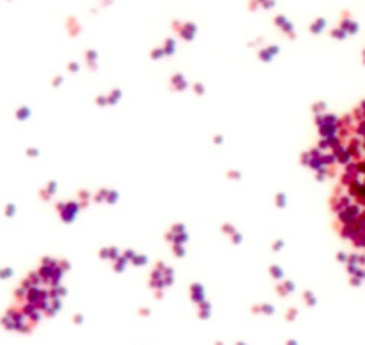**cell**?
<instances>
[{
  "mask_svg": "<svg viewBox=\"0 0 365 345\" xmlns=\"http://www.w3.org/2000/svg\"><path fill=\"white\" fill-rule=\"evenodd\" d=\"M315 154L333 181L331 213L338 234L365 252V102L333 125Z\"/></svg>",
  "mask_w": 365,
  "mask_h": 345,
  "instance_id": "1",
  "label": "cell"
}]
</instances>
